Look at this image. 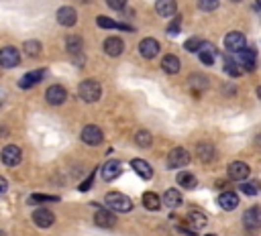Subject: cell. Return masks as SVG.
<instances>
[{
    "label": "cell",
    "mask_w": 261,
    "mask_h": 236,
    "mask_svg": "<svg viewBox=\"0 0 261 236\" xmlns=\"http://www.w3.org/2000/svg\"><path fill=\"white\" fill-rule=\"evenodd\" d=\"M108 210L111 212H116V214H125V212H131L133 210V202L120 191H108L106 198H104Z\"/></svg>",
    "instance_id": "6da1fadb"
},
{
    "label": "cell",
    "mask_w": 261,
    "mask_h": 236,
    "mask_svg": "<svg viewBox=\"0 0 261 236\" xmlns=\"http://www.w3.org/2000/svg\"><path fill=\"white\" fill-rule=\"evenodd\" d=\"M78 94H80V98L84 102H88V104L98 102L100 96H102V86L96 79H84L78 88Z\"/></svg>",
    "instance_id": "7a4b0ae2"
},
{
    "label": "cell",
    "mask_w": 261,
    "mask_h": 236,
    "mask_svg": "<svg viewBox=\"0 0 261 236\" xmlns=\"http://www.w3.org/2000/svg\"><path fill=\"white\" fill-rule=\"evenodd\" d=\"M190 163V155L184 147H175L170 151L168 155V169H180V167H186Z\"/></svg>",
    "instance_id": "3957f363"
},
{
    "label": "cell",
    "mask_w": 261,
    "mask_h": 236,
    "mask_svg": "<svg viewBox=\"0 0 261 236\" xmlns=\"http://www.w3.org/2000/svg\"><path fill=\"white\" fill-rule=\"evenodd\" d=\"M0 159H2V163L6 167H17V165L23 161V151L17 145H6L2 149V153H0Z\"/></svg>",
    "instance_id": "277c9868"
},
{
    "label": "cell",
    "mask_w": 261,
    "mask_h": 236,
    "mask_svg": "<svg viewBox=\"0 0 261 236\" xmlns=\"http://www.w3.org/2000/svg\"><path fill=\"white\" fill-rule=\"evenodd\" d=\"M80 136H82V141H84L86 145H90V147L100 145L102 138H104L102 131L96 127V124H88V127H84V129H82V134Z\"/></svg>",
    "instance_id": "5b68a950"
},
{
    "label": "cell",
    "mask_w": 261,
    "mask_h": 236,
    "mask_svg": "<svg viewBox=\"0 0 261 236\" xmlns=\"http://www.w3.org/2000/svg\"><path fill=\"white\" fill-rule=\"evenodd\" d=\"M249 165L243 163V161H235V163H231L229 165V169H227V175L229 179H235V182H245L247 177H249Z\"/></svg>",
    "instance_id": "8992f818"
},
{
    "label": "cell",
    "mask_w": 261,
    "mask_h": 236,
    "mask_svg": "<svg viewBox=\"0 0 261 236\" xmlns=\"http://www.w3.org/2000/svg\"><path fill=\"white\" fill-rule=\"evenodd\" d=\"M19 63H21V53L17 47L0 49V65L2 67H17Z\"/></svg>",
    "instance_id": "52a82bcc"
},
{
    "label": "cell",
    "mask_w": 261,
    "mask_h": 236,
    "mask_svg": "<svg viewBox=\"0 0 261 236\" xmlns=\"http://www.w3.org/2000/svg\"><path fill=\"white\" fill-rule=\"evenodd\" d=\"M225 47H227L229 51H232V53H237V51H241V49L247 47V39H245V35L239 33V31H231V33L225 37Z\"/></svg>",
    "instance_id": "ba28073f"
},
{
    "label": "cell",
    "mask_w": 261,
    "mask_h": 236,
    "mask_svg": "<svg viewBox=\"0 0 261 236\" xmlns=\"http://www.w3.org/2000/svg\"><path fill=\"white\" fill-rule=\"evenodd\" d=\"M67 98V92L63 86H49L47 92H45V100L51 104V106H59L63 104Z\"/></svg>",
    "instance_id": "9c48e42d"
},
{
    "label": "cell",
    "mask_w": 261,
    "mask_h": 236,
    "mask_svg": "<svg viewBox=\"0 0 261 236\" xmlns=\"http://www.w3.org/2000/svg\"><path fill=\"white\" fill-rule=\"evenodd\" d=\"M237 57H239V63H241V67H245L247 72H253L255 69V65H257V53L253 51V49H241V51H237Z\"/></svg>",
    "instance_id": "30bf717a"
},
{
    "label": "cell",
    "mask_w": 261,
    "mask_h": 236,
    "mask_svg": "<svg viewBox=\"0 0 261 236\" xmlns=\"http://www.w3.org/2000/svg\"><path fill=\"white\" fill-rule=\"evenodd\" d=\"M33 222L39 228H49L53 222H56V214L45 210V208H39V210L33 212Z\"/></svg>",
    "instance_id": "8fae6325"
},
{
    "label": "cell",
    "mask_w": 261,
    "mask_h": 236,
    "mask_svg": "<svg viewBox=\"0 0 261 236\" xmlns=\"http://www.w3.org/2000/svg\"><path fill=\"white\" fill-rule=\"evenodd\" d=\"M94 222H96V226L113 228L115 222H116V216L111 210H102V208H98V210H96V214H94Z\"/></svg>",
    "instance_id": "7c38bea8"
},
{
    "label": "cell",
    "mask_w": 261,
    "mask_h": 236,
    "mask_svg": "<svg viewBox=\"0 0 261 236\" xmlns=\"http://www.w3.org/2000/svg\"><path fill=\"white\" fill-rule=\"evenodd\" d=\"M45 78V69H35V72H29V74H25L23 78H21V81H19V86H21V90H29V88H33L35 84H39L41 79Z\"/></svg>",
    "instance_id": "4fadbf2b"
},
{
    "label": "cell",
    "mask_w": 261,
    "mask_h": 236,
    "mask_svg": "<svg viewBox=\"0 0 261 236\" xmlns=\"http://www.w3.org/2000/svg\"><path fill=\"white\" fill-rule=\"evenodd\" d=\"M120 171H122V163L120 161H108L100 169V175H102L104 182H113V179H116L120 175Z\"/></svg>",
    "instance_id": "5bb4252c"
},
{
    "label": "cell",
    "mask_w": 261,
    "mask_h": 236,
    "mask_svg": "<svg viewBox=\"0 0 261 236\" xmlns=\"http://www.w3.org/2000/svg\"><path fill=\"white\" fill-rule=\"evenodd\" d=\"M125 51V43H122L120 37H108L104 41V53L111 55V57H118V55Z\"/></svg>",
    "instance_id": "9a60e30c"
},
{
    "label": "cell",
    "mask_w": 261,
    "mask_h": 236,
    "mask_svg": "<svg viewBox=\"0 0 261 236\" xmlns=\"http://www.w3.org/2000/svg\"><path fill=\"white\" fill-rule=\"evenodd\" d=\"M76 21H78V12L72 6H61L58 10V23L61 26H74Z\"/></svg>",
    "instance_id": "2e32d148"
},
{
    "label": "cell",
    "mask_w": 261,
    "mask_h": 236,
    "mask_svg": "<svg viewBox=\"0 0 261 236\" xmlns=\"http://www.w3.org/2000/svg\"><path fill=\"white\" fill-rule=\"evenodd\" d=\"M139 53L143 55L145 59H153L155 55L159 53V43L155 39H143L139 43Z\"/></svg>",
    "instance_id": "e0dca14e"
},
{
    "label": "cell",
    "mask_w": 261,
    "mask_h": 236,
    "mask_svg": "<svg viewBox=\"0 0 261 236\" xmlns=\"http://www.w3.org/2000/svg\"><path fill=\"white\" fill-rule=\"evenodd\" d=\"M243 224H245V228H247V230H251V232L259 228V224H261V216H259V208H257V206L249 208V210L245 212Z\"/></svg>",
    "instance_id": "ac0fdd59"
},
{
    "label": "cell",
    "mask_w": 261,
    "mask_h": 236,
    "mask_svg": "<svg viewBox=\"0 0 261 236\" xmlns=\"http://www.w3.org/2000/svg\"><path fill=\"white\" fill-rule=\"evenodd\" d=\"M131 167H133V171L139 175L141 179H151V177H153V167H151L145 159H133Z\"/></svg>",
    "instance_id": "d6986e66"
},
{
    "label": "cell",
    "mask_w": 261,
    "mask_h": 236,
    "mask_svg": "<svg viewBox=\"0 0 261 236\" xmlns=\"http://www.w3.org/2000/svg\"><path fill=\"white\" fill-rule=\"evenodd\" d=\"M218 206H221L223 210H227V212L235 210V208L239 206V196L235 191H223L221 196H218Z\"/></svg>",
    "instance_id": "ffe728a7"
},
{
    "label": "cell",
    "mask_w": 261,
    "mask_h": 236,
    "mask_svg": "<svg viewBox=\"0 0 261 236\" xmlns=\"http://www.w3.org/2000/svg\"><path fill=\"white\" fill-rule=\"evenodd\" d=\"M175 10H177L175 0H157V2H155V12H157L159 17H163V19L174 17Z\"/></svg>",
    "instance_id": "44dd1931"
},
{
    "label": "cell",
    "mask_w": 261,
    "mask_h": 236,
    "mask_svg": "<svg viewBox=\"0 0 261 236\" xmlns=\"http://www.w3.org/2000/svg\"><path fill=\"white\" fill-rule=\"evenodd\" d=\"M186 224L192 228V230H202L206 226V216L200 212V210H190L188 212V218H186Z\"/></svg>",
    "instance_id": "7402d4cb"
},
{
    "label": "cell",
    "mask_w": 261,
    "mask_h": 236,
    "mask_svg": "<svg viewBox=\"0 0 261 236\" xmlns=\"http://www.w3.org/2000/svg\"><path fill=\"white\" fill-rule=\"evenodd\" d=\"M198 53V57H200V61L204 63V65H212L214 63V59H216V49L210 45V43H202V47L196 51Z\"/></svg>",
    "instance_id": "603a6c76"
},
{
    "label": "cell",
    "mask_w": 261,
    "mask_h": 236,
    "mask_svg": "<svg viewBox=\"0 0 261 236\" xmlns=\"http://www.w3.org/2000/svg\"><path fill=\"white\" fill-rule=\"evenodd\" d=\"M180 67H182V63H180V59H177L175 55H166V57H163V61H161V69L166 74H170V76L180 72Z\"/></svg>",
    "instance_id": "cb8c5ba5"
},
{
    "label": "cell",
    "mask_w": 261,
    "mask_h": 236,
    "mask_svg": "<svg viewBox=\"0 0 261 236\" xmlns=\"http://www.w3.org/2000/svg\"><path fill=\"white\" fill-rule=\"evenodd\" d=\"M196 155H198L204 163H210V161L214 159L216 153H214V147H212L210 143H198V145H196Z\"/></svg>",
    "instance_id": "d4e9b609"
},
{
    "label": "cell",
    "mask_w": 261,
    "mask_h": 236,
    "mask_svg": "<svg viewBox=\"0 0 261 236\" xmlns=\"http://www.w3.org/2000/svg\"><path fill=\"white\" fill-rule=\"evenodd\" d=\"M143 206L147 208V210L155 212V210L161 208V198L157 196L155 191H147V193H143Z\"/></svg>",
    "instance_id": "484cf974"
},
{
    "label": "cell",
    "mask_w": 261,
    "mask_h": 236,
    "mask_svg": "<svg viewBox=\"0 0 261 236\" xmlns=\"http://www.w3.org/2000/svg\"><path fill=\"white\" fill-rule=\"evenodd\" d=\"M96 25H98V26H102V29H122V31H133L129 25L116 23V21L108 19V17H98V19H96Z\"/></svg>",
    "instance_id": "4316f807"
},
{
    "label": "cell",
    "mask_w": 261,
    "mask_h": 236,
    "mask_svg": "<svg viewBox=\"0 0 261 236\" xmlns=\"http://www.w3.org/2000/svg\"><path fill=\"white\" fill-rule=\"evenodd\" d=\"M161 202L166 204L168 208H177L182 204V193L177 191V189H168L166 193H163V198H161Z\"/></svg>",
    "instance_id": "83f0119b"
},
{
    "label": "cell",
    "mask_w": 261,
    "mask_h": 236,
    "mask_svg": "<svg viewBox=\"0 0 261 236\" xmlns=\"http://www.w3.org/2000/svg\"><path fill=\"white\" fill-rule=\"evenodd\" d=\"M65 47H67V51L74 55V57H76V55H80L82 53V37L70 35V37L65 39Z\"/></svg>",
    "instance_id": "f1b7e54d"
},
{
    "label": "cell",
    "mask_w": 261,
    "mask_h": 236,
    "mask_svg": "<svg viewBox=\"0 0 261 236\" xmlns=\"http://www.w3.org/2000/svg\"><path fill=\"white\" fill-rule=\"evenodd\" d=\"M177 184H180L184 189H194L196 187V177L192 175V173H186V171H182V173H177Z\"/></svg>",
    "instance_id": "f546056e"
},
{
    "label": "cell",
    "mask_w": 261,
    "mask_h": 236,
    "mask_svg": "<svg viewBox=\"0 0 261 236\" xmlns=\"http://www.w3.org/2000/svg\"><path fill=\"white\" fill-rule=\"evenodd\" d=\"M135 143L139 145L141 149H147L151 143H153V136H151L149 131H137V134H135Z\"/></svg>",
    "instance_id": "4dcf8cb0"
},
{
    "label": "cell",
    "mask_w": 261,
    "mask_h": 236,
    "mask_svg": "<svg viewBox=\"0 0 261 236\" xmlns=\"http://www.w3.org/2000/svg\"><path fill=\"white\" fill-rule=\"evenodd\" d=\"M23 49H25V53L29 55V57H37V55L41 53V43L39 41H25V45H23Z\"/></svg>",
    "instance_id": "1f68e13d"
},
{
    "label": "cell",
    "mask_w": 261,
    "mask_h": 236,
    "mask_svg": "<svg viewBox=\"0 0 261 236\" xmlns=\"http://www.w3.org/2000/svg\"><path fill=\"white\" fill-rule=\"evenodd\" d=\"M241 191L245 193V196H257L259 182H245V184H241Z\"/></svg>",
    "instance_id": "d6a6232c"
},
{
    "label": "cell",
    "mask_w": 261,
    "mask_h": 236,
    "mask_svg": "<svg viewBox=\"0 0 261 236\" xmlns=\"http://www.w3.org/2000/svg\"><path fill=\"white\" fill-rule=\"evenodd\" d=\"M225 72L229 74V76H232V78H239L243 72H241V67L235 63V61H231V59H227L225 61Z\"/></svg>",
    "instance_id": "836d02e7"
},
{
    "label": "cell",
    "mask_w": 261,
    "mask_h": 236,
    "mask_svg": "<svg viewBox=\"0 0 261 236\" xmlns=\"http://www.w3.org/2000/svg\"><path fill=\"white\" fill-rule=\"evenodd\" d=\"M202 43H204V41H202L200 37H192V39H188L186 43H184V47H186L188 51H192V53H196V51L202 47Z\"/></svg>",
    "instance_id": "e575fe53"
},
{
    "label": "cell",
    "mask_w": 261,
    "mask_h": 236,
    "mask_svg": "<svg viewBox=\"0 0 261 236\" xmlns=\"http://www.w3.org/2000/svg\"><path fill=\"white\" fill-rule=\"evenodd\" d=\"M180 29H182V17H174V21L168 26V35L170 37H175L177 33H180Z\"/></svg>",
    "instance_id": "d590c367"
},
{
    "label": "cell",
    "mask_w": 261,
    "mask_h": 236,
    "mask_svg": "<svg viewBox=\"0 0 261 236\" xmlns=\"http://www.w3.org/2000/svg\"><path fill=\"white\" fill-rule=\"evenodd\" d=\"M198 6L204 12H212V10L218 8V0H198Z\"/></svg>",
    "instance_id": "8d00e7d4"
},
{
    "label": "cell",
    "mask_w": 261,
    "mask_h": 236,
    "mask_svg": "<svg viewBox=\"0 0 261 236\" xmlns=\"http://www.w3.org/2000/svg\"><path fill=\"white\" fill-rule=\"evenodd\" d=\"M43 202H59L58 196H41V193H33L31 204H43Z\"/></svg>",
    "instance_id": "74e56055"
},
{
    "label": "cell",
    "mask_w": 261,
    "mask_h": 236,
    "mask_svg": "<svg viewBox=\"0 0 261 236\" xmlns=\"http://www.w3.org/2000/svg\"><path fill=\"white\" fill-rule=\"evenodd\" d=\"M106 4L111 6L113 10H122L125 4H127V0H106Z\"/></svg>",
    "instance_id": "f35d334b"
},
{
    "label": "cell",
    "mask_w": 261,
    "mask_h": 236,
    "mask_svg": "<svg viewBox=\"0 0 261 236\" xmlns=\"http://www.w3.org/2000/svg\"><path fill=\"white\" fill-rule=\"evenodd\" d=\"M180 230H182L184 234H188V236H198V232H196V230H192L188 224H180Z\"/></svg>",
    "instance_id": "ab89813d"
},
{
    "label": "cell",
    "mask_w": 261,
    "mask_h": 236,
    "mask_svg": "<svg viewBox=\"0 0 261 236\" xmlns=\"http://www.w3.org/2000/svg\"><path fill=\"white\" fill-rule=\"evenodd\" d=\"M6 189H8L6 179H4V177H0V196H4V193H6Z\"/></svg>",
    "instance_id": "60d3db41"
},
{
    "label": "cell",
    "mask_w": 261,
    "mask_h": 236,
    "mask_svg": "<svg viewBox=\"0 0 261 236\" xmlns=\"http://www.w3.org/2000/svg\"><path fill=\"white\" fill-rule=\"evenodd\" d=\"M231 2H243V0H231Z\"/></svg>",
    "instance_id": "b9f144b4"
},
{
    "label": "cell",
    "mask_w": 261,
    "mask_h": 236,
    "mask_svg": "<svg viewBox=\"0 0 261 236\" xmlns=\"http://www.w3.org/2000/svg\"><path fill=\"white\" fill-rule=\"evenodd\" d=\"M208 236H214V234H208Z\"/></svg>",
    "instance_id": "7bdbcfd3"
}]
</instances>
